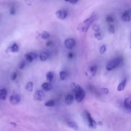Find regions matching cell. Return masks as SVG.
I'll list each match as a JSON object with an SVG mask.
<instances>
[{
	"label": "cell",
	"instance_id": "obj_25",
	"mask_svg": "<svg viewBox=\"0 0 131 131\" xmlns=\"http://www.w3.org/2000/svg\"><path fill=\"white\" fill-rule=\"evenodd\" d=\"M94 37L96 38V39L98 40H102V33H100L99 31L95 32V33L94 35Z\"/></svg>",
	"mask_w": 131,
	"mask_h": 131
},
{
	"label": "cell",
	"instance_id": "obj_27",
	"mask_svg": "<svg viewBox=\"0 0 131 131\" xmlns=\"http://www.w3.org/2000/svg\"><path fill=\"white\" fill-rule=\"evenodd\" d=\"M106 46L103 45V46H102L101 47H100L99 52H100V54H104L106 52Z\"/></svg>",
	"mask_w": 131,
	"mask_h": 131
},
{
	"label": "cell",
	"instance_id": "obj_35",
	"mask_svg": "<svg viewBox=\"0 0 131 131\" xmlns=\"http://www.w3.org/2000/svg\"><path fill=\"white\" fill-rule=\"evenodd\" d=\"M52 41H49V42H47V43H46V46L49 47V46H51V45H52Z\"/></svg>",
	"mask_w": 131,
	"mask_h": 131
},
{
	"label": "cell",
	"instance_id": "obj_20",
	"mask_svg": "<svg viewBox=\"0 0 131 131\" xmlns=\"http://www.w3.org/2000/svg\"><path fill=\"white\" fill-rule=\"evenodd\" d=\"M90 72V74L92 76H94L95 75L96 72H97V67L96 65H93V66H92L89 69Z\"/></svg>",
	"mask_w": 131,
	"mask_h": 131
},
{
	"label": "cell",
	"instance_id": "obj_2",
	"mask_svg": "<svg viewBox=\"0 0 131 131\" xmlns=\"http://www.w3.org/2000/svg\"><path fill=\"white\" fill-rule=\"evenodd\" d=\"M96 19V14H92L91 16H90L89 17L87 18L86 19L84 20V21L82 22L79 26V30L81 32H83V33H86L87 31L88 30V29L90 28V27L91 26L92 23L94 22V20Z\"/></svg>",
	"mask_w": 131,
	"mask_h": 131
},
{
	"label": "cell",
	"instance_id": "obj_31",
	"mask_svg": "<svg viewBox=\"0 0 131 131\" xmlns=\"http://www.w3.org/2000/svg\"><path fill=\"white\" fill-rule=\"evenodd\" d=\"M101 92H102L104 94H108L109 89L107 88H101Z\"/></svg>",
	"mask_w": 131,
	"mask_h": 131
},
{
	"label": "cell",
	"instance_id": "obj_22",
	"mask_svg": "<svg viewBox=\"0 0 131 131\" xmlns=\"http://www.w3.org/2000/svg\"><path fill=\"white\" fill-rule=\"evenodd\" d=\"M54 78V73L52 72H48L46 74V79L48 81H51Z\"/></svg>",
	"mask_w": 131,
	"mask_h": 131
},
{
	"label": "cell",
	"instance_id": "obj_13",
	"mask_svg": "<svg viewBox=\"0 0 131 131\" xmlns=\"http://www.w3.org/2000/svg\"><path fill=\"white\" fill-rule=\"evenodd\" d=\"M7 90L5 88L0 90V101H5L7 97Z\"/></svg>",
	"mask_w": 131,
	"mask_h": 131
},
{
	"label": "cell",
	"instance_id": "obj_28",
	"mask_svg": "<svg viewBox=\"0 0 131 131\" xmlns=\"http://www.w3.org/2000/svg\"><path fill=\"white\" fill-rule=\"evenodd\" d=\"M108 31L110 32V33L113 34L115 32V27L113 26V25H110V26L108 27Z\"/></svg>",
	"mask_w": 131,
	"mask_h": 131
},
{
	"label": "cell",
	"instance_id": "obj_17",
	"mask_svg": "<svg viewBox=\"0 0 131 131\" xmlns=\"http://www.w3.org/2000/svg\"><path fill=\"white\" fill-rule=\"evenodd\" d=\"M122 19L124 22H129L130 20V15L127 11H125L122 15Z\"/></svg>",
	"mask_w": 131,
	"mask_h": 131
},
{
	"label": "cell",
	"instance_id": "obj_30",
	"mask_svg": "<svg viewBox=\"0 0 131 131\" xmlns=\"http://www.w3.org/2000/svg\"><path fill=\"white\" fill-rule=\"evenodd\" d=\"M25 65H26V63L25 61H22L21 62L19 63V69H20V70H22V69H24V67H25Z\"/></svg>",
	"mask_w": 131,
	"mask_h": 131
},
{
	"label": "cell",
	"instance_id": "obj_26",
	"mask_svg": "<svg viewBox=\"0 0 131 131\" xmlns=\"http://www.w3.org/2000/svg\"><path fill=\"white\" fill-rule=\"evenodd\" d=\"M106 20V22H107V23H113V22H114V18H113V16L109 15H107V16Z\"/></svg>",
	"mask_w": 131,
	"mask_h": 131
},
{
	"label": "cell",
	"instance_id": "obj_24",
	"mask_svg": "<svg viewBox=\"0 0 131 131\" xmlns=\"http://www.w3.org/2000/svg\"><path fill=\"white\" fill-rule=\"evenodd\" d=\"M67 74L65 71H61L60 72V80L64 81L67 78Z\"/></svg>",
	"mask_w": 131,
	"mask_h": 131
},
{
	"label": "cell",
	"instance_id": "obj_33",
	"mask_svg": "<svg viewBox=\"0 0 131 131\" xmlns=\"http://www.w3.org/2000/svg\"><path fill=\"white\" fill-rule=\"evenodd\" d=\"M64 1H66V2L70 3L71 4H75L78 2L79 0H64Z\"/></svg>",
	"mask_w": 131,
	"mask_h": 131
},
{
	"label": "cell",
	"instance_id": "obj_4",
	"mask_svg": "<svg viewBox=\"0 0 131 131\" xmlns=\"http://www.w3.org/2000/svg\"><path fill=\"white\" fill-rule=\"evenodd\" d=\"M83 116H84V118L86 120V121H87L88 125L89 126V127L92 128V129H96L97 128V122L92 118L90 113H88V111H84V113H83Z\"/></svg>",
	"mask_w": 131,
	"mask_h": 131
},
{
	"label": "cell",
	"instance_id": "obj_21",
	"mask_svg": "<svg viewBox=\"0 0 131 131\" xmlns=\"http://www.w3.org/2000/svg\"><path fill=\"white\" fill-rule=\"evenodd\" d=\"M40 37L43 40H47L50 38V34L47 31H43L42 33H41Z\"/></svg>",
	"mask_w": 131,
	"mask_h": 131
},
{
	"label": "cell",
	"instance_id": "obj_7",
	"mask_svg": "<svg viewBox=\"0 0 131 131\" xmlns=\"http://www.w3.org/2000/svg\"><path fill=\"white\" fill-rule=\"evenodd\" d=\"M9 101H10V104L12 105H16L19 104L20 101V97L19 95L17 94V93H14L12 94L10 97L9 99Z\"/></svg>",
	"mask_w": 131,
	"mask_h": 131
},
{
	"label": "cell",
	"instance_id": "obj_40",
	"mask_svg": "<svg viewBox=\"0 0 131 131\" xmlns=\"http://www.w3.org/2000/svg\"><path fill=\"white\" fill-rule=\"evenodd\" d=\"M130 49H131V46H130Z\"/></svg>",
	"mask_w": 131,
	"mask_h": 131
},
{
	"label": "cell",
	"instance_id": "obj_14",
	"mask_svg": "<svg viewBox=\"0 0 131 131\" xmlns=\"http://www.w3.org/2000/svg\"><path fill=\"white\" fill-rule=\"evenodd\" d=\"M74 98H75V97H74V95H72V94H68L66 96V97H65V103H66L67 105L72 104L73 101H74Z\"/></svg>",
	"mask_w": 131,
	"mask_h": 131
},
{
	"label": "cell",
	"instance_id": "obj_23",
	"mask_svg": "<svg viewBox=\"0 0 131 131\" xmlns=\"http://www.w3.org/2000/svg\"><path fill=\"white\" fill-rule=\"evenodd\" d=\"M55 105V101L54 100H49L47 102L45 103V106L46 107H53Z\"/></svg>",
	"mask_w": 131,
	"mask_h": 131
},
{
	"label": "cell",
	"instance_id": "obj_3",
	"mask_svg": "<svg viewBox=\"0 0 131 131\" xmlns=\"http://www.w3.org/2000/svg\"><path fill=\"white\" fill-rule=\"evenodd\" d=\"M122 61L123 59L122 57L115 58L111 60V61L106 65V69L107 71H111V70H113V69H116L117 67H118L119 65L121 64V63L122 62Z\"/></svg>",
	"mask_w": 131,
	"mask_h": 131
},
{
	"label": "cell",
	"instance_id": "obj_12",
	"mask_svg": "<svg viewBox=\"0 0 131 131\" xmlns=\"http://www.w3.org/2000/svg\"><path fill=\"white\" fill-rule=\"evenodd\" d=\"M127 79H125L123 81H122L121 83L118 84V86L117 87V90L118 91V92H122V91L124 90V89H125V86H126L127 85Z\"/></svg>",
	"mask_w": 131,
	"mask_h": 131
},
{
	"label": "cell",
	"instance_id": "obj_36",
	"mask_svg": "<svg viewBox=\"0 0 131 131\" xmlns=\"http://www.w3.org/2000/svg\"><path fill=\"white\" fill-rule=\"evenodd\" d=\"M73 56H74V54L72 53V52H70V53L69 54V58H72Z\"/></svg>",
	"mask_w": 131,
	"mask_h": 131
},
{
	"label": "cell",
	"instance_id": "obj_5",
	"mask_svg": "<svg viewBox=\"0 0 131 131\" xmlns=\"http://www.w3.org/2000/svg\"><path fill=\"white\" fill-rule=\"evenodd\" d=\"M64 44L67 49H72L76 45V42L73 38H67L64 42Z\"/></svg>",
	"mask_w": 131,
	"mask_h": 131
},
{
	"label": "cell",
	"instance_id": "obj_15",
	"mask_svg": "<svg viewBox=\"0 0 131 131\" xmlns=\"http://www.w3.org/2000/svg\"><path fill=\"white\" fill-rule=\"evenodd\" d=\"M42 88L43 90L46 91V92H49L52 88V84L50 83L49 82H46V83H43L42 84Z\"/></svg>",
	"mask_w": 131,
	"mask_h": 131
},
{
	"label": "cell",
	"instance_id": "obj_8",
	"mask_svg": "<svg viewBox=\"0 0 131 131\" xmlns=\"http://www.w3.org/2000/svg\"><path fill=\"white\" fill-rule=\"evenodd\" d=\"M57 18L60 20H63L67 16V12L65 10H59L55 13Z\"/></svg>",
	"mask_w": 131,
	"mask_h": 131
},
{
	"label": "cell",
	"instance_id": "obj_29",
	"mask_svg": "<svg viewBox=\"0 0 131 131\" xmlns=\"http://www.w3.org/2000/svg\"><path fill=\"white\" fill-rule=\"evenodd\" d=\"M92 29L94 31L98 32L100 31V26L98 25V24H94V25L92 26Z\"/></svg>",
	"mask_w": 131,
	"mask_h": 131
},
{
	"label": "cell",
	"instance_id": "obj_38",
	"mask_svg": "<svg viewBox=\"0 0 131 131\" xmlns=\"http://www.w3.org/2000/svg\"><path fill=\"white\" fill-rule=\"evenodd\" d=\"M127 11L129 12V14H130V15H131V10H127Z\"/></svg>",
	"mask_w": 131,
	"mask_h": 131
},
{
	"label": "cell",
	"instance_id": "obj_6",
	"mask_svg": "<svg viewBox=\"0 0 131 131\" xmlns=\"http://www.w3.org/2000/svg\"><path fill=\"white\" fill-rule=\"evenodd\" d=\"M45 97L44 92L42 90H37L33 95V99L35 101H42Z\"/></svg>",
	"mask_w": 131,
	"mask_h": 131
},
{
	"label": "cell",
	"instance_id": "obj_1",
	"mask_svg": "<svg viewBox=\"0 0 131 131\" xmlns=\"http://www.w3.org/2000/svg\"><path fill=\"white\" fill-rule=\"evenodd\" d=\"M72 88L75 93V99L78 103H80L84 100L85 97V92L83 88L78 84L73 83L72 84Z\"/></svg>",
	"mask_w": 131,
	"mask_h": 131
},
{
	"label": "cell",
	"instance_id": "obj_34",
	"mask_svg": "<svg viewBox=\"0 0 131 131\" xmlns=\"http://www.w3.org/2000/svg\"><path fill=\"white\" fill-rule=\"evenodd\" d=\"M15 8H12L10 9V14H11L12 15H14V14H15Z\"/></svg>",
	"mask_w": 131,
	"mask_h": 131
},
{
	"label": "cell",
	"instance_id": "obj_9",
	"mask_svg": "<svg viewBox=\"0 0 131 131\" xmlns=\"http://www.w3.org/2000/svg\"><path fill=\"white\" fill-rule=\"evenodd\" d=\"M24 57H25V59L28 61V62L31 63V62H32L33 61H34V60L37 58V54L36 53H35V52H28V53L26 54L25 56H24Z\"/></svg>",
	"mask_w": 131,
	"mask_h": 131
},
{
	"label": "cell",
	"instance_id": "obj_19",
	"mask_svg": "<svg viewBox=\"0 0 131 131\" xmlns=\"http://www.w3.org/2000/svg\"><path fill=\"white\" fill-rule=\"evenodd\" d=\"M26 90L28 92H32L33 90V82L29 81L28 83H27L26 85Z\"/></svg>",
	"mask_w": 131,
	"mask_h": 131
},
{
	"label": "cell",
	"instance_id": "obj_11",
	"mask_svg": "<svg viewBox=\"0 0 131 131\" xmlns=\"http://www.w3.org/2000/svg\"><path fill=\"white\" fill-rule=\"evenodd\" d=\"M49 58V54L47 52H42L40 54L39 58L41 61H46Z\"/></svg>",
	"mask_w": 131,
	"mask_h": 131
},
{
	"label": "cell",
	"instance_id": "obj_39",
	"mask_svg": "<svg viewBox=\"0 0 131 131\" xmlns=\"http://www.w3.org/2000/svg\"><path fill=\"white\" fill-rule=\"evenodd\" d=\"M98 124H99V125H102V122H98Z\"/></svg>",
	"mask_w": 131,
	"mask_h": 131
},
{
	"label": "cell",
	"instance_id": "obj_37",
	"mask_svg": "<svg viewBox=\"0 0 131 131\" xmlns=\"http://www.w3.org/2000/svg\"><path fill=\"white\" fill-rule=\"evenodd\" d=\"M127 111H129V112L131 113V107H130V108H128V109H127Z\"/></svg>",
	"mask_w": 131,
	"mask_h": 131
},
{
	"label": "cell",
	"instance_id": "obj_32",
	"mask_svg": "<svg viewBox=\"0 0 131 131\" xmlns=\"http://www.w3.org/2000/svg\"><path fill=\"white\" fill-rule=\"evenodd\" d=\"M17 77V74L16 72H14L11 75V79L12 81H15Z\"/></svg>",
	"mask_w": 131,
	"mask_h": 131
},
{
	"label": "cell",
	"instance_id": "obj_16",
	"mask_svg": "<svg viewBox=\"0 0 131 131\" xmlns=\"http://www.w3.org/2000/svg\"><path fill=\"white\" fill-rule=\"evenodd\" d=\"M9 51L12 52H14V53H16V52H18L19 51V46L17 43H13L12 46H10V47L8 48Z\"/></svg>",
	"mask_w": 131,
	"mask_h": 131
},
{
	"label": "cell",
	"instance_id": "obj_18",
	"mask_svg": "<svg viewBox=\"0 0 131 131\" xmlns=\"http://www.w3.org/2000/svg\"><path fill=\"white\" fill-rule=\"evenodd\" d=\"M124 107L126 110L131 107V97L125 99V101H124Z\"/></svg>",
	"mask_w": 131,
	"mask_h": 131
},
{
	"label": "cell",
	"instance_id": "obj_10",
	"mask_svg": "<svg viewBox=\"0 0 131 131\" xmlns=\"http://www.w3.org/2000/svg\"><path fill=\"white\" fill-rule=\"evenodd\" d=\"M67 124L68 126H69V127H70L71 129H74V130H79V126H78V124H77L74 121H72V120L68 121L67 122Z\"/></svg>",
	"mask_w": 131,
	"mask_h": 131
}]
</instances>
